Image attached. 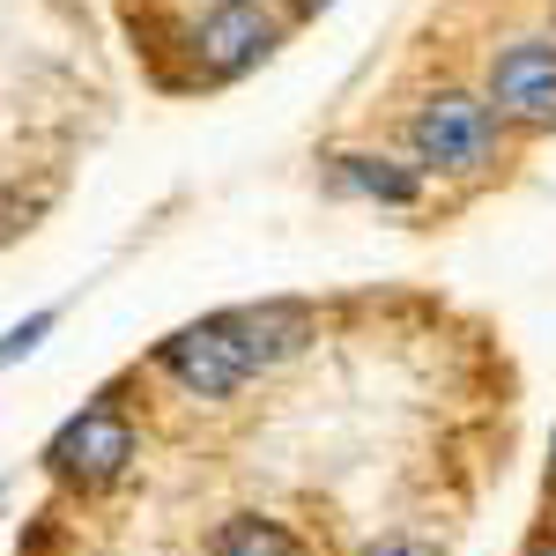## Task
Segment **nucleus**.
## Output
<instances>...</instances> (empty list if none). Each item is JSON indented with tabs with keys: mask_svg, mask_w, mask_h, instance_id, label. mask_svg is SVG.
<instances>
[{
	"mask_svg": "<svg viewBox=\"0 0 556 556\" xmlns=\"http://www.w3.org/2000/svg\"><path fill=\"white\" fill-rule=\"evenodd\" d=\"M319 342V319L312 304L298 298H260V304H230V312H208V319H186L178 334L156 342V371L186 393V401H230L253 379L282 371L290 356Z\"/></svg>",
	"mask_w": 556,
	"mask_h": 556,
	"instance_id": "f257e3e1",
	"label": "nucleus"
},
{
	"mask_svg": "<svg viewBox=\"0 0 556 556\" xmlns=\"http://www.w3.org/2000/svg\"><path fill=\"white\" fill-rule=\"evenodd\" d=\"M134 460H141V430H134V408L119 386H97L83 408L45 438V475L60 490H75V497L119 490L134 475Z\"/></svg>",
	"mask_w": 556,
	"mask_h": 556,
	"instance_id": "f03ea898",
	"label": "nucleus"
},
{
	"mask_svg": "<svg viewBox=\"0 0 556 556\" xmlns=\"http://www.w3.org/2000/svg\"><path fill=\"white\" fill-rule=\"evenodd\" d=\"M505 149V119L490 97H468V89H430L408 119V156L416 172H438V178H475L497 164Z\"/></svg>",
	"mask_w": 556,
	"mask_h": 556,
	"instance_id": "7ed1b4c3",
	"label": "nucleus"
},
{
	"mask_svg": "<svg viewBox=\"0 0 556 556\" xmlns=\"http://www.w3.org/2000/svg\"><path fill=\"white\" fill-rule=\"evenodd\" d=\"M275 45H282V15L267 0H208L186 23V52H193V75L201 83L253 75L260 60H275Z\"/></svg>",
	"mask_w": 556,
	"mask_h": 556,
	"instance_id": "20e7f679",
	"label": "nucleus"
},
{
	"mask_svg": "<svg viewBox=\"0 0 556 556\" xmlns=\"http://www.w3.org/2000/svg\"><path fill=\"white\" fill-rule=\"evenodd\" d=\"M490 104L505 127H556V38H519L490 60Z\"/></svg>",
	"mask_w": 556,
	"mask_h": 556,
	"instance_id": "39448f33",
	"label": "nucleus"
},
{
	"mask_svg": "<svg viewBox=\"0 0 556 556\" xmlns=\"http://www.w3.org/2000/svg\"><path fill=\"white\" fill-rule=\"evenodd\" d=\"M327 186H334V193H356V201H379V208H416V201H424V172H416V164H393L379 149H342V156H327Z\"/></svg>",
	"mask_w": 556,
	"mask_h": 556,
	"instance_id": "423d86ee",
	"label": "nucleus"
},
{
	"mask_svg": "<svg viewBox=\"0 0 556 556\" xmlns=\"http://www.w3.org/2000/svg\"><path fill=\"white\" fill-rule=\"evenodd\" d=\"M201 556H319V549L304 542L290 519H275V513H223L208 527Z\"/></svg>",
	"mask_w": 556,
	"mask_h": 556,
	"instance_id": "0eeeda50",
	"label": "nucleus"
},
{
	"mask_svg": "<svg viewBox=\"0 0 556 556\" xmlns=\"http://www.w3.org/2000/svg\"><path fill=\"white\" fill-rule=\"evenodd\" d=\"M60 327V304H45V312H30V319H15L8 334H0V371L8 364H23V356H38V342Z\"/></svg>",
	"mask_w": 556,
	"mask_h": 556,
	"instance_id": "6e6552de",
	"label": "nucleus"
},
{
	"mask_svg": "<svg viewBox=\"0 0 556 556\" xmlns=\"http://www.w3.org/2000/svg\"><path fill=\"white\" fill-rule=\"evenodd\" d=\"M364 556H445V549H438L430 534H386L379 549H364Z\"/></svg>",
	"mask_w": 556,
	"mask_h": 556,
	"instance_id": "1a4fd4ad",
	"label": "nucleus"
},
{
	"mask_svg": "<svg viewBox=\"0 0 556 556\" xmlns=\"http://www.w3.org/2000/svg\"><path fill=\"white\" fill-rule=\"evenodd\" d=\"M519 556H556V519H542V527H534V542H527Z\"/></svg>",
	"mask_w": 556,
	"mask_h": 556,
	"instance_id": "9d476101",
	"label": "nucleus"
},
{
	"mask_svg": "<svg viewBox=\"0 0 556 556\" xmlns=\"http://www.w3.org/2000/svg\"><path fill=\"white\" fill-rule=\"evenodd\" d=\"M290 8H298V15H319V8H334V0H290Z\"/></svg>",
	"mask_w": 556,
	"mask_h": 556,
	"instance_id": "9b49d317",
	"label": "nucleus"
},
{
	"mask_svg": "<svg viewBox=\"0 0 556 556\" xmlns=\"http://www.w3.org/2000/svg\"><path fill=\"white\" fill-rule=\"evenodd\" d=\"M549 475H556V453H549Z\"/></svg>",
	"mask_w": 556,
	"mask_h": 556,
	"instance_id": "f8f14e48",
	"label": "nucleus"
}]
</instances>
